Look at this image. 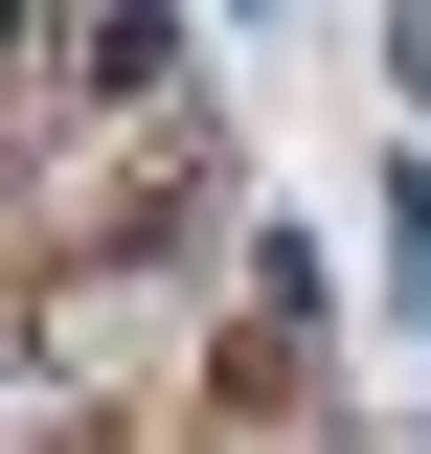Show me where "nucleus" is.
<instances>
[{"label":"nucleus","mask_w":431,"mask_h":454,"mask_svg":"<svg viewBox=\"0 0 431 454\" xmlns=\"http://www.w3.org/2000/svg\"><path fill=\"white\" fill-rule=\"evenodd\" d=\"M0 46H23V0H0Z\"/></svg>","instance_id":"obj_1"}]
</instances>
